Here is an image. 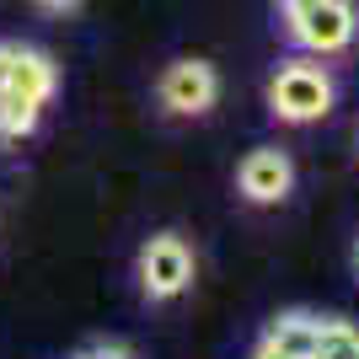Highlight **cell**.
<instances>
[{
	"label": "cell",
	"instance_id": "8",
	"mask_svg": "<svg viewBox=\"0 0 359 359\" xmlns=\"http://www.w3.org/2000/svg\"><path fill=\"white\" fill-rule=\"evenodd\" d=\"M311 359H359V327H348V322H322V338H316Z\"/></svg>",
	"mask_w": 359,
	"mask_h": 359
},
{
	"label": "cell",
	"instance_id": "7",
	"mask_svg": "<svg viewBox=\"0 0 359 359\" xmlns=\"http://www.w3.org/2000/svg\"><path fill=\"white\" fill-rule=\"evenodd\" d=\"M0 97H22V102H38V107H43L48 97H54V60L38 54V48H22V43H16L11 75H6Z\"/></svg>",
	"mask_w": 359,
	"mask_h": 359
},
{
	"label": "cell",
	"instance_id": "1",
	"mask_svg": "<svg viewBox=\"0 0 359 359\" xmlns=\"http://www.w3.org/2000/svg\"><path fill=\"white\" fill-rule=\"evenodd\" d=\"M269 107L285 123H316L332 107V75L311 60H285L269 81Z\"/></svg>",
	"mask_w": 359,
	"mask_h": 359
},
{
	"label": "cell",
	"instance_id": "12",
	"mask_svg": "<svg viewBox=\"0 0 359 359\" xmlns=\"http://www.w3.org/2000/svg\"><path fill=\"white\" fill-rule=\"evenodd\" d=\"M306 6H316V0H279V11H285V16H295V11H306Z\"/></svg>",
	"mask_w": 359,
	"mask_h": 359
},
{
	"label": "cell",
	"instance_id": "5",
	"mask_svg": "<svg viewBox=\"0 0 359 359\" xmlns=\"http://www.w3.org/2000/svg\"><path fill=\"white\" fill-rule=\"evenodd\" d=\"M236 182H241V194L252 198V204H279V198L290 194V182H295V166H290L285 150L263 145V150H252V156L241 161Z\"/></svg>",
	"mask_w": 359,
	"mask_h": 359
},
{
	"label": "cell",
	"instance_id": "4",
	"mask_svg": "<svg viewBox=\"0 0 359 359\" xmlns=\"http://www.w3.org/2000/svg\"><path fill=\"white\" fill-rule=\"evenodd\" d=\"M215 97H220V75H215V65H204V60L166 65V75H161V102L172 107V113L198 118V113H210V107H215Z\"/></svg>",
	"mask_w": 359,
	"mask_h": 359
},
{
	"label": "cell",
	"instance_id": "11",
	"mask_svg": "<svg viewBox=\"0 0 359 359\" xmlns=\"http://www.w3.org/2000/svg\"><path fill=\"white\" fill-rule=\"evenodd\" d=\"M38 6H43V11H75L81 0H38Z\"/></svg>",
	"mask_w": 359,
	"mask_h": 359
},
{
	"label": "cell",
	"instance_id": "13",
	"mask_svg": "<svg viewBox=\"0 0 359 359\" xmlns=\"http://www.w3.org/2000/svg\"><path fill=\"white\" fill-rule=\"evenodd\" d=\"M354 257H359V252H354Z\"/></svg>",
	"mask_w": 359,
	"mask_h": 359
},
{
	"label": "cell",
	"instance_id": "9",
	"mask_svg": "<svg viewBox=\"0 0 359 359\" xmlns=\"http://www.w3.org/2000/svg\"><path fill=\"white\" fill-rule=\"evenodd\" d=\"M75 359H129L118 344H97V348H86V354H75Z\"/></svg>",
	"mask_w": 359,
	"mask_h": 359
},
{
	"label": "cell",
	"instance_id": "3",
	"mask_svg": "<svg viewBox=\"0 0 359 359\" xmlns=\"http://www.w3.org/2000/svg\"><path fill=\"white\" fill-rule=\"evenodd\" d=\"M140 285L150 300H172L194 285V252L182 236H150L140 252Z\"/></svg>",
	"mask_w": 359,
	"mask_h": 359
},
{
	"label": "cell",
	"instance_id": "10",
	"mask_svg": "<svg viewBox=\"0 0 359 359\" xmlns=\"http://www.w3.org/2000/svg\"><path fill=\"white\" fill-rule=\"evenodd\" d=\"M11 54H16V43H0V86H6V75H11Z\"/></svg>",
	"mask_w": 359,
	"mask_h": 359
},
{
	"label": "cell",
	"instance_id": "2",
	"mask_svg": "<svg viewBox=\"0 0 359 359\" xmlns=\"http://www.w3.org/2000/svg\"><path fill=\"white\" fill-rule=\"evenodd\" d=\"M354 27H359L354 0H316V6L290 16V38L311 54H344L354 43Z\"/></svg>",
	"mask_w": 359,
	"mask_h": 359
},
{
	"label": "cell",
	"instance_id": "6",
	"mask_svg": "<svg viewBox=\"0 0 359 359\" xmlns=\"http://www.w3.org/2000/svg\"><path fill=\"white\" fill-rule=\"evenodd\" d=\"M316 338H322V316H279L269 332H263V344H257L252 359H311L316 354Z\"/></svg>",
	"mask_w": 359,
	"mask_h": 359
}]
</instances>
